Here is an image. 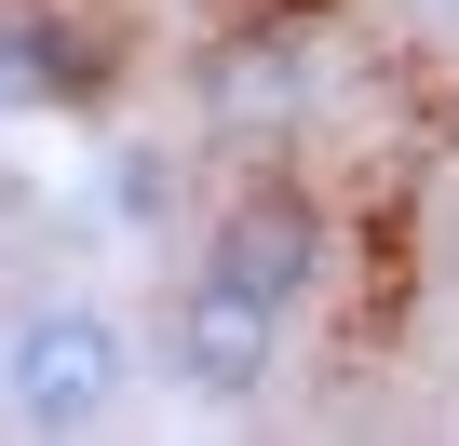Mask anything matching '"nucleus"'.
I'll return each instance as SVG.
<instances>
[{"label": "nucleus", "mask_w": 459, "mask_h": 446, "mask_svg": "<svg viewBox=\"0 0 459 446\" xmlns=\"http://www.w3.org/2000/svg\"><path fill=\"white\" fill-rule=\"evenodd\" d=\"M108 82V41L68 28L55 0H0V122H68Z\"/></svg>", "instance_id": "20e7f679"}, {"label": "nucleus", "mask_w": 459, "mask_h": 446, "mask_svg": "<svg viewBox=\"0 0 459 446\" xmlns=\"http://www.w3.org/2000/svg\"><path fill=\"white\" fill-rule=\"evenodd\" d=\"M135 365H149V338L122 311L41 298V311L0 325V419H14V433H108L122 392H135Z\"/></svg>", "instance_id": "f257e3e1"}, {"label": "nucleus", "mask_w": 459, "mask_h": 446, "mask_svg": "<svg viewBox=\"0 0 459 446\" xmlns=\"http://www.w3.org/2000/svg\"><path fill=\"white\" fill-rule=\"evenodd\" d=\"M189 258L230 271V284H257L271 311H311V298L338 284V216H325L311 176L257 162V176H230V189H216V216H203V244H189Z\"/></svg>", "instance_id": "f03ea898"}, {"label": "nucleus", "mask_w": 459, "mask_h": 446, "mask_svg": "<svg viewBox=\"0 0 459 446\" xmlns=\"http://www.w3.org/2000/svg\"><path fill=\"white\" fill-rule=\"evenodd\" d=\"M284 338H298V311H271L257 284H230V271H176V298H162V325H149V365L189 392V406H257L271 379H284Z\"/></svg>", "instance_id": "7ed1b4c3"}]
</instances>
